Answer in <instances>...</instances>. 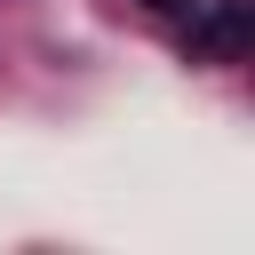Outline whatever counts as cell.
<instances>
[{"instance_id":"obj_1","label":"cell","mask_w":255,"mask_h":255,"mask_svg":"<svg viewBox=\"0 0 255 255\" xmlns=\"http://www.w3.org/2000/svg\"><path fill=\"white\" fill-rule=\"evenodd\" d=\"M247 32H255V0H215L191 32V56H239Z\"/></svg>"},{"instance_id":"obj_2","label":"cell","mask_w":255,"mask_h":255,"mask_svg":"<svg viewBox=\"0 0 255 255\" xmlns=\"http://www.w3.org/2000/svg\"><path fill=\"white\" fill-rule=\"evenodd\" d=\"M143 8H159V16H175V8H199V0H143Z\"/></svg>"}]
</instances>
